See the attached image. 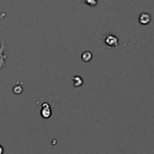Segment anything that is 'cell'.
I'll use <instances>...</instances> for the list:
<instances>
[{
	"label": "cell",
	"mask_w": 154,
	"mask_h": 154,
	"mask_svg": "<svg viewBox=\"0 0 154 154\" xmlns=\"http://www.w3.org/2000/svg\"><path fill=\"white\" fill-rule=\"evenodd\" d=\"M4 153V148H3V146L0 144V154H3Z\"/></svg>",
	"instance_id": "9"
},
{
	"label": "cell",
	"mask_w": 154,
	"mask_h": 154,
	"mask_svg": "<svg viewBox=\"0 0 154 154\" xmlns=\"http://www.w3.org/2000/svg\"><path fill=\"white\" fill-rule=\"evenodd\" d=\"M13 91H14V93L15 95H20V94H22L23 91V87L20 86V85H16V86L14 87Z\"/></svg>",
	"instance_id": "7"
},
{
	"label": "cell",
	"mask_w": 154,
	"mask_h": 154,
	"mask_svg": "<svg viewBox=\"0 0 154 154\" xmlns=\"http://www.w3.org/2000/svg\"><path fill=\"white\" fill-rule=\"evenodd\" d=\"M4 51H5V41L3 40L2 41V43H1V47H0V69L5 67V60H6V55L4 54Z\"/></svg>",
	"instance_id": "4"
},
{
	"label": "cell",
	"mask_w": 154,
	"mask_h": 154,
	"mask_svg": "<svg viewBox=\"0 0 154 154\" xmlns=\"http://www.w3.org/2000/svg\"><path fill=\"white\" fill-rule=\"evenodd\" d=\"M85 3L89 6H96L98 4L97 0H85Z\"/></svg>",
	"instance_id": "8"
},
{
	"label": "cell",
	"mask_w": 154,
	"mask_h": 154,
	"mask_svg": "<svg viewBox=\"0 0 154 154\" xmlns=\"http://www.w3.org/2000/svg\"><path fill=\"white\" fill-rule=\"evenodd\" d=\"M104 41L109 48H118L119 46V39L114 34H106L104 37Z\"/></svg>",
	"instance_id": "1"
},
{
	"label": "cell",
	"mask_w": 154,
	"mask_h": 154,
	"mask_svg": "<svg viewBox=\"0 0 154 154\" xmlns=\"http://www.w3.org/2000/svg\"><path fill=\"white\" fill-rule=\"evenodd\" d=\"M72 79H73V82H74V87L79 88L80 86L83 85V79L80 76H73Z\"/></svg>",
	"instance_id": "6"
},
{
	"label": "cell",
	"mask_w": 154,
	"mask_h": 154,
	"mask_svg": "<svg viewBox=\"0 0 154 154\" xmlns=\"http://www.w3.org/2000/svg\"><path fill=\"white\" fill-rule=\"evenodd\" d=\"M93 58V55H92V52L91 51H84L82 54H81V60L84 61V62H88L92 60Z\"/></svg>",
	"instance_id": "5"
},
{
	"label": "cell",
	"mask_w": 154,
	"mask_h": 154,
	"mask_svg": "<svg viewBox=\"0 0 154 154\" xmlns=\"http://www.w3.org/2000/svg\"><path fill=\"white\" fill-rule=\"evenodd\" d=\"M152 16L149 13H142L139 15V23L143 25H147L151 23Z\"/></svg>",
	"instance_id": "3"
},
{
	"label": "cell",
	"mask_w": 154,
	"mask_h": 154,
	"mask_svg": "<svg viewBox=\"0 0 154 154\" xmlns=\"http://www.w3.org/2000/svg\"><path fill=\"white\" fill-rule=\"evenodd\" d=\"M41 115L44 119H48V118L51 117V106L49 105V103H43L42 104Z\"/></svg>",
	"instance_id": "2"
}]
</instances>
